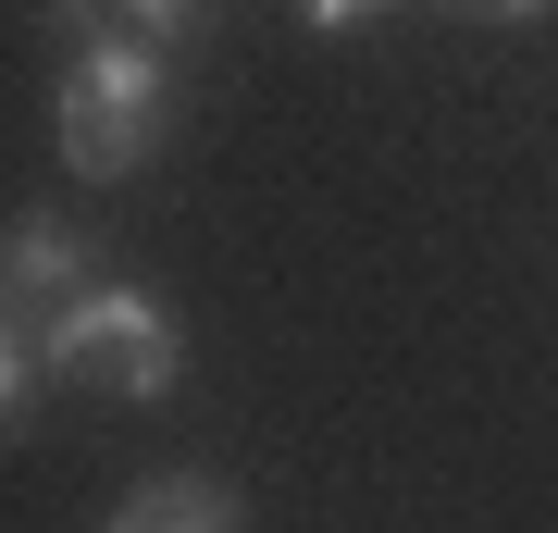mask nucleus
Returning <instances> with one entry per match:
<instances>
[{
  "label": "nucleus",
  "mask_w": 558,
  "mask_h": 533,
  "mask_svg": "<svg viewBox=\"0 0 558 533\" xmlns=\"http://www.w3.org/2000/svg\"><path fill=\"white\" fill-rule=\"evenodd\" d=\"M100 521H112V533H236L248 509H236L223 472H149V484H124Z\"/></svg>",
  "instance_id": "nucleus-4"
},
{
  "label": "nucleus",
  "mask_w": 558,
  "mask_h": 533,
  "mask_svg": "<svg viewBox=\"0 0 558 533\" xmlns=\"http://www.w3.org/2000/svg\"><path fill=\"white\" fill-rule=\"evenodd\" d=\"M38 360H50V385H100L124 410H161L174 373H186V336L137 274H87L75 298L38 311Z\"/></svg>",
  "instance_id": "nucleus-2"
},
{
  "label": "nucleus",
  "mask_w": 558,
  "mask_h": 533,
  "mask_svg": "<svg viewBox=\"0 0 558 533\" xmlns=\"http://www.w3.org/2000/svg\"><path fill=\"white\" fill-rule=\"evenodd\" d=\"M87 274H100V237H87V223H62V211L0 223V298H13V311H50V298H75Z\"/></svg>",
  "instance_id": "nucleus-3"
},
{
  "label": "nucleus",
  "mask_w": 558,
  "mask_h": 533,
  "mask_svg": "<svg viewBox=\"0 0 558 533\" xmlns=\"http://www.w3.org/2000/svg\"><path fill=\"white\" fill-rule=\"evenodd\" d=\"M50 385V360H38V311H13V298H0V435H13L25 422V397Z\"/></svg>",
  "instance_id": "nucleus-5"
},
{
  "label": "nucleus",
  "mask_w": 558,
  "mask_h": 533,
  "mask_svg": "<svg viewBox=\"0 0 558 533\" xmlns=\"http://www.w3.org/2000/svg\"><path fill=\"white\" fill-rule=\"evenodd\" d=\"M459 13H484V25H534V13H558V0H459Z\"/></svg>",
  "instance_id": "nucleus-8"
},
{
  "label": "nucleus",
  "mask_w": 558,
  "mask_h": 533,
  "mask_svg": "<svg viewBox=\"0 0 558 533\" xmlns=\"http://www.w3.org/2000/svg\"><path fill=\"white\" fill-rule=\"evenodd\" d=\"M124 25H137V38H161V50H186V38H211V13L223 0H112Z\"/></svg>",
  "instance_id": "nucleus-6"
},
{
  "label": "nucleus",
  "mask_w": 558,
  "mask_h": 533,
  "mask_svg": "<svg viewBox=\"0 0 558 533\" xmlns=\"http://www.w3.org/2000/svg\"><path fill=\"white\" fill-rule=\"evenodd\" d=\"M161 124H174V50L161 38H137L124 13H100L87 38H62V62H50V149L87 186L137 174L161 149Z\"/></svg>",
  "instance_id": "nucleus-1"
},
{
  "label": "nucleus",
  "mask_w": 558,
  "mask_h": 533,
  "mask_svg": "<svg viewBox=\"0 0 558 533\" xmlns=\"http://www.w3.org/2000/svg\"><path fill=\"white\" fill-rule=\"evenodd\" d=\"M373 13H398V0H299L311 38H348V25H373Z\"/></svg>",
  "instance_id": "nucleus-7"
}]
</instances>
